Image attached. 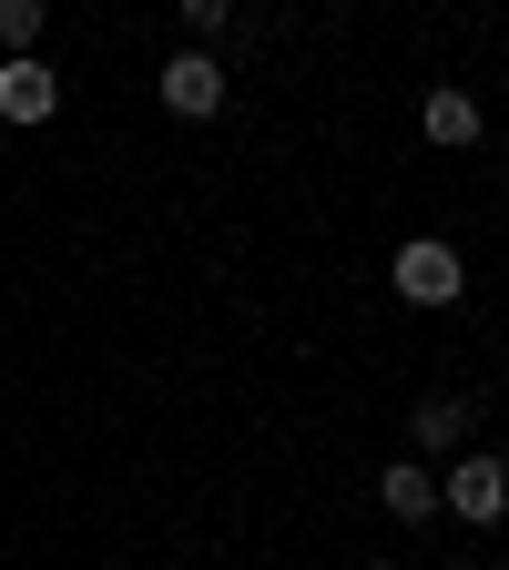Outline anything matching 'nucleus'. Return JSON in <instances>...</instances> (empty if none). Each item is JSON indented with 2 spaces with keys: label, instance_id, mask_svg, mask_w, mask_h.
<instances>
[{
  "label": "nucleus",
  "instance_id": "f257e3e1",
  "mask_svg": "<svg viewBox=\"0 0 509 570\" xmlns=\"http://www.w3.org/2000/svg\"><path fill=\"white\" fill-rule=\"evenodd\" d=\"M388 285H398V306H459L469 296V255L449 235H408L388 255Z\"/></svg>",
  "mask_w": 509,
  "mask_h": 570
},
{
  "label": "nucleus",
  "instance_id": "f03ea898",
  "mask_svg": "<svg viewBox=\"0 0 509 570\" xmlns=\"http://www.w3.org/2000/svg\"><path fill=\"white\" fill-rule=\"evenodd\" d=\"M439 510H459L469 530H499V520H509V459L459 449V459H449V479H439Z\"/></svg>",
  "mask_w": 509,
  "mask_h": 570
},
{
  "label": "nucleus",
  "instance_id": "7ed1b4c3",
  "mask_svg": "<svg viewBox=\"0 0 509 570\" xmlns=\"http://www.w3.org/2000/svg\"><path fill=\"white\" fill-rule=\"evenodd\" d=\"M61 112V71L41 51H11L0 61V122H51Z\"/></svg>",
  "mask_w": 509,
  "mask_h": 570
},
{
  "label": "nucleus",
  "instance_id": "20e7f679",
  "mask_svg": "<svg viewBox=\"0 0 509 570\" xmlns=\"http://www.w3.org/2000/svg\"><path fill=\"white\" fill-rule=\"evenodd\" d=\"M164 102L184 122H214V112H225V61H214V51H174L164 61Z\"/></svg>",
  "mask_w": 509,
  "mask_h": 570
},
{
  "label": "nucleus",
  "instance_id": "39448f33",
  "mask_svg": "<svg viewBox=\"0 0 509 570\" xmlns=\"http://www.w3.org/2000/svg\"><path fill=\"white\" fill-rule=\"evenodd\" d=\"M418 132H428V142H439V154H469V142H479V92H459V82H439V92H428V102H418Z\"/></svg>",
  "mask_w": 509,
  "mask_h": 570
},
{
  "label": "nucleus",
  "instance_id": "423d86ee",
  "mask_svg": "<svg viewBox=\"0 0 509 570\" xmlns=\"http://www.w3.org/2000/svg\"><path fill=\"white\" fill-rule=\"evenodd\" d=\"M469 417H479L469 397H418V407H408V428H418V449H449V459L469 449Z\"/></svg>",
  "mask_w": 509,
  "mask_h": 570
},
{
  "label": "nucleus",
  "instance_id": "0eeeda50",
  "mask_svg": "<svg viewBox=\"0 0 509 570\" xmlns=\"http://www.w3.org/2000/svg\"><path fill=\"white\" fill-rule=\"evenodd\" d=\"M378 499H388V520H439V479H428L418 459H388Z\"/></svg>",
  "mask_w": 509,
  "mask_h": 570
},
{
  "label": "nucleus",
  "instance_id": "6e6552de",
  "mask_svg": "<svg viewBox=\"0 0 509 570\" xmlns=\"http://www.w3.org/2000/svg\"><path fill=\"white\" fill-rule=\"evenodd\" d=\"M41 21L51 0H0V51H41Z\"/></svg>",
  "mask_w": 509,
  "mask_h": 570
},
{
  "label": "nucleus",
  "instance_id": "1a4fd4ad",
  "mask_svg": "<svg viewBox=\"0 0 509 570\" xmlns=\"http://www.w3.org/2000/svg\"><path fill=\"white\" fill-rule=\"evenodd\" d=\"M225 21H235V0H184V31H194V41H214Z\"/></svg>",
  "mask_w": 509,
  "mask_h": 570
},
{
  "label": "nucleus",
  "instance_id": "9d476101",
  "mask_svg": "<svg viewBox=\"0 0 509 570\" xmlns=\"http://www.w3.org/2000/svg\"><path fill=\"white\" fill-rule=\"evenodd\" d=\"M368 570H398V560H368Z\"/></svg>",
  "mask_w": 509,
  "mask_h": 570
},
{
  "label": "nucleus",
  "instance_id": "9b49d317",
  "mask_svg": "<svg viewBox=\"0 0 509 570\" xmlns=\"http://www.w3.org/2000/svg\"><path fill=\"white\" fill-rule=\"evenodd\" d=\"M449 570H479V560H449Z\"/></svg>",
  "mask_w": 509,
  "mask_h": 570
}]
</instances>
